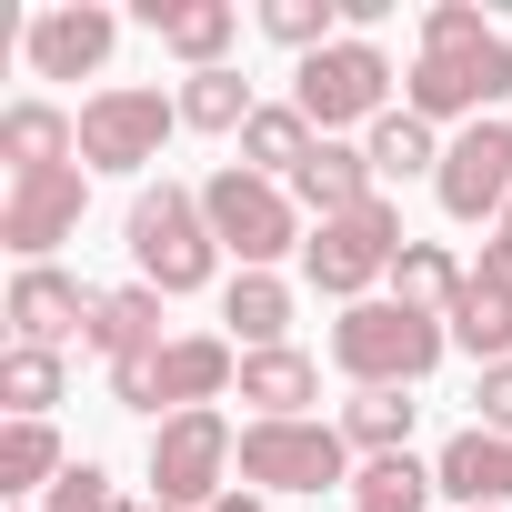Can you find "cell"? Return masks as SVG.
Segmentation results:
<instances>
[{
  "mask_svg": "<svg viewBox=\"0 0 512 512\" xmlns=\"http://www.w3.org/2000/svg\"><path fill=\"white\" fill-rule=\"evenodd\" d=\"M442 352H452V332H442L432 312H402L392 292L332 312V372H342L352 392H422Z\"/></svg>",
  "mask_w": 512,
  "mask_h": 512,
  "instance_id": "cell-1",
  "label": "cell"
},
{
  "mask_svg": "<svg viewBox=\"0 0 512 512\" xmlns=\"http://www.w3.org/2000/svg\"><path fill=\"white\" fill-rule=\"evenodd\" d=\"M121 241H131V282H151L161 302H181V292H211V282H221V241H211V221H201V191H191V181H141V191H131Z\"/></svg>",
  "mask_w": 512,
  "mask_h": 512,
  "instance_id": "cell-2",
  "label": "cell"
},
{
  "mask_svg": "<svg viewBox=\"0 0 512 512\" xmlns=\"http://www.w3.org/2000/svg\"><path fill=\"white\" fill-rule=\"evenodd\" d=\"M201 221H211V241H221V262H241V272H272L282 251L312 241L302 201H292L282 181H262V171H241V161H221V171L201 181Z\"/></svg>",
  "mask_w": 512,
  "mask_h": 512,
  "instance_id": "cell-3",
  "label": "cell"
},
{
  "mask_svg": "<svg viewBox=\"0 0 512 512\" xmlns=\"http://www.w3.org/2000/svg\"><path fill=\"white\" fill-rule=\"evenodd\" d=\"M512 101V41L502 31H472V41H442V51H412V71H402V111H422L432 131L442 121H492Z\"/></svg>",
  "mask_w": 512,
  "mask_h": 512,
  "instance_id": "cell-4",
  "label": "cell"
},
{
  "mask_svg": "<svg viewBox=\"0 0 512 512\" xmlns=\"http://www.w3.org/2000/svg\"><path fill=\"white\" fill-rule=\"evenodd\" d=\"M402 201L382 191V201H362V211H342V221H312V241H302V282L312 292H332L342 312L352 302H372L382 282H392V262H402Z\"/></svg>",
  "mask_w": 512,
  "mask_h": 512,
  "instance_id": "cell-5",
  "label": "cell"
},
{
  "mask_svg": "<svg viewBox=\"0 0 512 512\" xmlns=\"http://www.w3.org/2000/svg\"><path fill=\"white\" fill-rule=\"evenodd\" d=\"M392 81H402V71H392V51L342 31L332 51H312V61L292 71V111H302L322 141H342V131H372V121L392 111Z\"/></svg>",
  "mask_w": 512,
  "mask_h": 512,
  "instance_id": "cell-6",
  "label": "cell"
},
{
  "mask_svg": "<svg viewBox=\"0 0 512 512\" xmlns=\"http://www.w3.org/2000/svg\"><path fill=\"white\" fill-rule=\"evenodd\" d=\"M352 442L342 422H241V492H352Z\"/></svg>",
  "mask_w": 512,
  "mask_h": 512,
  "instance_id": "cell-7",
  "label": "cell"
},
{
  "mask_svg": "<svg viewBox=\"0 0 512 512\" xmlns=\"http://www.w3.org/2000/svg\"><path fill=\"white\" fill-rule=\"evenodd\" d=\"M171 131H181V91L101 81V91L81 101V171H151Z\"/></svg>",
  "mask_w": 512,
  "mask_h": 512,
  "instance_id": "cell-8",
  "label": "cell"
},
{
  "mask_svg": "<svg viewBox=\"0 0 512 512\" xmlns=\"http://www.w3.org/2000/svg\"><path fill=\"white\" fill-rule=\"evenodd\" d=\"M231 472H241V432H231L221 412H171V422H151V502L211 512V502L231 492Z\"/></svg>",
  "mask_w": 512,
  "mask_h": 512,
  "instance_id": "cell-9",
  "label": "cell"
},
{
  "mask_svg": "<svg viewBox=\"0 0 512 512\" xmlns=\"http://www.w3.org/2000/svg\"><path fill=\"white\" fill-rule=\"evenodd\" d=\"M432 201H442V221H502L512 211V121L492 111V121H472V131H452V151H442V171H432Z\"/></svg>",
  "mask_w": 512,
  "mask_h": 512,
  "instance_id": "cell-10",
  "label": "cell"
},
{
  "mask_svg": "<svg viewBox=\"0 0 512 512\" xmlns=\"http://www.w3.org/2000/svg\"><path fill=\"white\" fill-rule=\"evenodd\" d=\"M81 211H91V171H81V161L11 181V191H0V241H11V262H21V272L51 262V251L81 231Z\"/></svg>",
  "mask_w": 512,
  "mask_h": 512,
  "instance_id": "cell-11",
  "label": "cell"
},
{
  "mask_svg": "<svg viewBox=\"0 0 512 512\" xmlns=\"http://www.w3.org/2000/svg\"><path fill=\"white\" fill-rule=\"evenodd\" d=\"M111 41H121V11H101V0H51L21 31V61H31V81H91L111 61Z\"/></svg>",
  "mask_w": 512,
  "mask_h": 512,
  "instance_id": "cell-12",
  "label": "cell"
},
{
  "mask_svg": "<svg viewBox=\"0 0 512 512\" xmlns=\"http://www.w3.org/2000/svg\"><path fill=\"white\" fill-rule=\"evenodd\" d=\"M91 312H101V292H91L81 272H61V262H31V272H11V302H0L11 342H31V352H61L71 332L91 342Z\"/></svg>",
  "mask_w": 512,
  "mask_h": 512,
  "instance_id": "cell-13",
  "label": "cell"
},
{
  "mask_svg": "<svg viewBox=\"0 0 512 512\" xmlns=\"http://www.w3.org/2000/svg\"><path fill=\"white\" fill-rule=\"evenodd\" d=\"M151 382H161V422L171 412H221V392H241V342L231 332H171Z\"/></svg>",
  "mask_w": 512,
  "mask_h": 512,
  "instance_id": "cell-14",
  "label": "cell"
},
{
  "mask_svg": "<svg viewBox=\"0 0 512 512\" xmlns=\"http://www.w3.org/2000/svg\"><path fill=\"white\" fill-rule=\"evenodd\" d=\"M432 482H442V502H462V512H512V442L482 432V422H462V432L432 452Z\"/></svg>",
  "mask_w": 512,
  "mask_h": 512,
  "instance_id": "cell-15",
  "label": "cell"
},
{
  "mask_svg": "<svg viewBox=\"0 0 512 512\" xmlns=\"http://www.w3.org/2000/svg\"><path fill=\"white\" fill-rule=\"evenodd\" d=\"M141 31H151L181 71H231L241 11H231V0H141Z\"/></svg>",
  "mask_w": 512,
  "mask_h": 512,
  "instance_id": "cell-16",
  "label": "cell"
},
{
  "mask_svg": "<svg viewBox=\"0 0 512 512\" xmlns=\"http://www.w3.org/2000/svg\"><path fill=\"white\" fill-rule=\"evenodd\" d=\"M292 201H302V221H342V211L382 201V181H372V151H362V141H322V151L292 171Z\"/></svg>",
  "mask_w": 512,
  "mask_h": 512,
  "instance_id": "cell-17",
  "label": "cell"
},
{
  "mask_svg": "<svg viewBox=\"0 0 512 512\" xmlns=\"http://www.w3.org/2000/svg\"><path fill=\"white\" fill-rule=\"evenodd\" d=\"M241 402H251V422H312V402H322V362L312 352H241Z\"/></svg>",
  "mask_w": 512,
  "mask_h": 512,
  "instance_id": "cell-18",
  "label": "cell"
},
{
  "mask_svg": "<svg viewBox=\"0 0 512 512\" xmlns=\"http://www.w3.org/2000/svg\"><path fill=\"white\" fill-rule=\"evenodd\" d=\"M0 161H11V181L61 171V161H81V121L61 101H11V111H0Z\"/></svg>",
  "mask_w": 512,
  "mask_h": 512,
  "instance_id": "cell-19",
  "label": "cell"
},
{
  "mask_svg": "<svg viewBox=\"0 0 512 512\" xmlns=\"http://www.w3.org/2000/svg\"><path fill=\"white\" fill-rule=\"evenodd\" d=\"M91 352L121 372V362H151L161 352V292L151 282H111L101 312H91Z\"/></svg>",
  "mask_w": 512,
  "mask_h": 512,
  "instance_id": "cell-20",
  "label": "cell"
},
{
  "mask_svg": "<svg viewBox=\"0 0 512 512\" xmlns=\"http://www.w3.org/2000/svg\"><path fill=\"white\" fill-rule=\"evenodd\" d=\"M221 322L241 352H282L292 342V282L282 272H231L221 282Z\"/></svg>",
  "mask_w": 512,
  "mask_h": 512,
  "instance_id": "cell-21",
  "label": "cell"
},
{
  "mask_svg": "<svg viewBox=\"0 0 512 512\" xmlns=\"http://www.w3.org/2000/svg\"><path fill=\"white\" fill-rule=\"evenodd\" d=\"M322 151V131L292 111V101H262V111H251V131H241V171H262V181H282L292 191V171Z\"/></svg>",
  "mask_w": 512,
  "mask_h": 512,
  "instance_id": "cell-22",
  "label": "cell"
},
{
  "mask_svg": "<svg viewBox=\"0 0 512 512\" xmlns=\"http://www.w3.org/2000/svg\"><path fill=\"white\" fill-rule=\"evenodd\" d=\"M362 151H372V181H432L452 141H442L422 111H382V121L362 131Z\"/></svg>",
  "mask_w": 512,
  "mask_h": 512,
  "instance_id": "cell-23",
  "label": "cell"
},
{
  "mask_svg": "<svg viewBox=\"0 0 512 512\" xmlns=\"http://www.w3.org/2000/svg\"><path fill=\"white\" fill-rule=\"evenodd\" d=\"M61 472H71L61 422H0V502H31V492H51Z\"/></svg>",
  "mask_w": 512,
  "mask_h": 512,
  "instance_id": "cell-24",
  "label": "cell"
},
{
  "mask_svg": "<svg viewBox=\"0 0 512 512\" xmlns=\"http://www.w3.org/2000/svg\"><path fill=\"white\" fill-rule=\"evenodd\" d=\"M462 282H472V272L452 262L442 241H402V262H392V302H402V312H432V322H452Z\"/></svg>",
  "mask_w": 512,
  "mask_h": 512,
  "instance_id": "cell-25",
  "label": "cell"
},
{
  "mask_svg": "<svg viewBox=\"0 0 512 512\" xmlns=\"http://www.w3.org/2000/svg\"><path fill=\"white\" fill-rule=\"evenodd\" d=\"M412 422H422V402H412V392H352V402H342V442H352V462L412 452Z\"/></svg>",
  "mask_w": 512,
  "mask_h": 512,
  "instance_id": "cell-26",
  "label": "cell"
},
{
  "mask_svg": "<svg viewBox=\"0 0 512 512\" xmlns=\"http://www.w3.org/2000/svg\"><path fill=\"white\" fill-rule=\"evenodd\" d=\"M251 81L241 71H181V131H221V141H241L251 131Z\"/></svg>",
  "mask_w": 512,
  "mask_h": 512,
  "instance_id": "cell-27",
  "label": "cell"
},
{
  "mask_svg": "<svg viewBox=\"0 0 512 512\" xmlns=\"http://www.w3.org/2000/svg\"><path fill=\"white\" fill-rule=\"evenodd\" d=\"M432 502H442V482H432V462H412V452H382V462L352 472V512H432Z\"/></svg>",
  "mask_w": 512,
  "mask_h": 512,
  "instance_id": "cell-28",
  "label": "cell"
},
{
  "mask_svg": "<svg viewBox=\"0 0 512 512\" xmlns=\"http://www.w3.org/2000/svg\"><path fill=\"white\" fill-rule=\"evenodd\" d=\"M61 392H71L61 352H31V342L0 352V402H11V422H51V402H61Z\"/></svg>",
  "mask_w": 512,
  "mask_h": 512,
  "instance_id": "cell-29",
  "label": "cell"
},
{
  "mask_svg": "<svg viewBox=\"0 0 512 512\" xmlns=\"http://www.w3.org/2000/svg\"><path fill=\"white\" fill-rule=\"evenodd\" d=\"M452 352H472V372L482 362H512V302L502 292H482V282H462V302H452Z\"/></svg>",
  "mask_w": 512,
  "mask_h": 512,
  "instance_id": "cell-30",
  "label": "cell"
},
{
  "mask_svg": "<svg viewBox=\"0 0 512 512\" xmlns=\"http://www.w3.org/2000/svg\"><path fill=\"white\" fill-rule=\"evenodd\" d=\"M262 31H272L282 51H302V61H312V51H332V41H342V0H262Z\"/></svg>",
  "mask_w": 512,
  "mask_h": 512,
  "instance_id": "cell-31",
  "label": "cell"
},
{
  "mask_svg": "<svg viewBox=\"0 0 512 512\" xmlns=\"http://www.w3.org/2000/svg\"><path fill=\"white\" fill-rule=\"evenodd\" d=\"M41 512H131V502H121V482H111L101 462H71V472L41 492Z\"/></svg>",
  "mask_w": 512,
  "mask_h": 512,
  "instance_id": "cell-32",
  "label": "cell"
},
{
  "mask_svg": "<svg viewBox=\"0 0 512 512\" xmlns=\"http://www.w3.org/2000/svg\"><path fill=\"white\" fill-rule=\"evenodd\" d=\"M472 422L512 442V362H482V372H472Z\"/></svg>",
  "mask_w": 512,
  "mask_h": 512,
  "instance_id": "cell-33",
  "label": "cell"
},
{
  "mask_svg": "<svg viewBox=\"0 0 512 512\" xmlns=\"http://www.w3.org/2000/svg\"><path fill=\"white\" fill-rule=\"evenodd\" d=\"M472 31H492V21L472 11V0H432V11H422V51H442V41H472Z\"/></svg>",
  "mask_w": 512,
  "mask_h": 512,
  "instance_id": "cell-34",
  "label": "cell"
},
{
  "mask_svg": "<svg viewBox=\"0 0 512 512\" xmlns=\"http://www.w3.org/2000/svg\"><path fill=\"white\" fill-rule=\"evenodd\" d=\"M472 282H482V292H502V302H512V251H492V241H482V262H472Z\"/></svg>",
  "mask_w": 512,
  "mask_h": 512,
  "instance_id": "cell-35",
  "label": "cell"
},
{
  "mask_svg": "<svg viewBox=\"0 0 512 512\" xmlns=\"http://www.w3.org/2000/svg\"><path fill=\"white\" fill-rule=\"evenodd\" d=\"M211 512H262V492H241V482H231V492H221Z\"/></svg>",
  "mask_w": 512,
  "mask_h": 512,
  "instance_id": "cell-36",
  "label": "cell"
},
{
  "mask_svg": "<svg viewBox=\"0 0 512 512\" xmlns=\"http://www.w3.org/2000/svg\"><path fill=\"white\" fill-rule=\"evenodd\" d=\"M492 251H512V211H502V221H492Z\"/></svg>",
  "mask_w": 512,
  "mask_h": 512,
  "instance_id": "cell-37",
  "label": "cell"
},
{
  "mask_svg": "<svg viewBox=\"0 0 512 512\" xmlns=\"http://www.w3.org/2000/svg\"><path fill=\"white\" fill-rule=\"evenodd\" d=\"M131 512H171V502H131Z\"/></svg>",
  "mask_w": 512,
  "mask_h": 512,
  "instance_id": "cell-38",
  "label": "cell"
}]
</instances>
